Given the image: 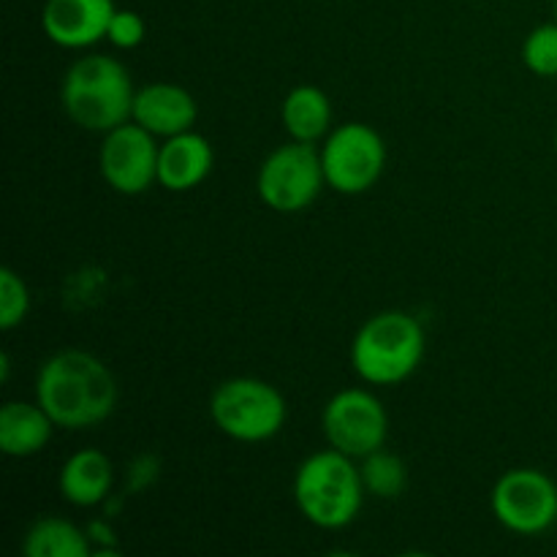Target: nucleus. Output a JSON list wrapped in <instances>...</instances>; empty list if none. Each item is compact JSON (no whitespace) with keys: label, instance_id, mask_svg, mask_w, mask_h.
Wrapping results in <instances>:
<instances>
[{"label":"nucleus","instance_id":"1","mask_svg":"<svg viewBox=\"0 0 557 557\" xmlns=\"http://www.w3.org/2000/svg\"><path fill=\"white\" fill-rule=\"evenodd\" d=\"M36 403L58 428L87 430L112 417L117 406V381L92 354L65 348L41 364Z\"/></svg>","mask_w":557,"mask_h":557},{"label":"nucleus","instance_id":"2","mask_svg":"<svg viewBox=\"0 0 557 557\" xmlns=\"http://www.w3.org/2000/svg\"><path fill=\"white\" fill-rule=\"evenodd\" d=\"M134 79L120 60L109 54L79 58L63 76L60 103L74 125L109 134L134 114Z\"/></svg>","mask_w":557,"mask_h":557},{"label":"nucleus","instance_id":"3","mask_svg":"<svg viewBox=\"0 0 557 557\" xmlns=\"http://www.w3.org/2000/svg\"><path fill=\"white\" fill-rule=\"evenodd\" d=\"M362 473L354 457L337 449L310 455L294 476V500L305 520L324 531H341L357 520L364 500Z\"/></svg>","mask_w":557,"mask_h":557},{"label":"nucleus","instance_id":"4","mask_svg":"<svg viewBox=\"0 0 557 557\" xmlns=\"http://www.w3.org/2000/svg\"><path fill=\"white\" fill-rule=\"evenodd\" d=\"M424 330L411 313L384 310L362 324L351 343V364L373 386H395L422 364Z\"/></svg>","mask_w":557,"mask_h":557},{"label":"nucleus","instance_id":"5","mask_svg":"<svg viewBox=\"0 0 557 557\" xmlns=\"http://www.w3.org/2000/svg\"><path fill=\"white\" fill-rule=\"evenodd\" d=\"M210 417L215 428L239 444L275 438L288 417L286 397L272 384L250 375L228 379L212 392Z\"/></svg>","mask_w":557,"mask_h":557},{"label":"nucleus","instance_id":"6","mask_svg":"<svg viewBox=\"0 0 557 557\" xmlns=\"http://www.w3.org/2000/svg\"><path fill=\"white\" fill-rule=\"evenodd\" d=\"M326 185L321 150H315L310 141H288L272 150L267 161L261 163L259 188L261 201L270 210L283 215H297L305 212L321 196Z\"/></svg>","mask_w":557,"mask_h":557},{"label":"nucleus","instance_id":"7","mask_svg":"<svg viewBox=\"0 0 557 557\" xmlns=\"http://www.w3.org/2000/svg\"><path fill=\"white\" fill-rule=\"evenodd\" d=\"M326 185L337 194L359 196L373 188L386 166V145L375 128L346 123L326 134L321 147Z\"/></svg>","mask_w":557,"mask_h":557},{"label":"nucleus","instance_id":"8","mask_svg":"<svg viewBox=\"0 0 557 557\" xmlns=\"http://www.w3.org/2000/svg\"><path fill=\"white\" fill-rule=\"evenodd\" d=\"M490 506L506 531L539 536L557 522V484L539 468H515L495 482Z\"/></svg>","mask_w":557,"mask_h":557},{"label":"nucleus","instance_id":"9","mask_svg":"<svg viewBox=\"0 0 557 557\" xmlns=\"http://www.w3.org/2000/svg\"><path fill=\"white\" fill-rule=\"evenodd\" d=\"M321 428L332 449L362 460L384 449L386 435H389V417L373 392L343 389L326 403Z\"/></svg>","mask_w":557,"mask_h":557},{"label":"nucleus","instance_id":"10","mask_svg":"<svg viewBox=\"0 0 557 557\" xmlns=\"http://www.w3.org/2000/svg\"><path fill=\"white\" fill-rule=\"evenodd\" d=\"M158 150L161 145L156 136L139 123L117 125L103 134L101 152H98V169L103 183L123 196L147 194L158 183Z\"/></svg>","mask_w":557,"mask_h":557},{"label":"nucleus","instance_id":"11","mask_svg":"<svg viewBox=\"0 0 557 557\" xmlns=\"http://www.w3.org/2000/svg\"><path fill=\"white\" fill-rule=\"evenodd\" d=\"M114 11V0H47L41 27L58 47L85 49L107 38Z\"/></svg>","mask_w":557,"mask_h":557},{"label":"nucleus","instance_id":"12","mask_svg":"<svg viewBox=\"0 0 557 557\" xmlns=\"http://www.w3.org/2000/svg\"><path fill=\"white\" fill-rule=\"evenodd\" d=\"M196 117H199V103L185 87L172 85V82H152L136 90L131 120L150 131L152 136L169 139V136L183 134L194 128Z\"/></svg>","mask_w":557,"mask_h":557},{"label":"nucleus","instance_id":"13","mask_svg":"<svg viewBox=\"0 0 557 557\" xmlns=\"http://www.w3.org/2000/svg\"><path fill=\"white\" fill-rule=\"evenodd\" d=\"M215 166V150L207 136L196 134L194 128L177 136H169L158 150V185L174 194L194 190L210 177Z\"/></svg>","mask_w":557,"mask_h":557},{"label":"nucleus","instance_id":"14","mask_svg":"<svg viewBox=\"0 0 557 557\" xmlns=\"http://www.w3.org/2000/svg\"><path fill=\"white\" fill-rule=\"evenodd\" d=\"M114 482L112 460L101 449H79L63 462L58 476L60 495L79 509L103 504Z\"/></svg>","mask_w":557,"mask_h":557},{"label":"nucleus","instance_id":"15","mask_svg":"<svg viewBox=\"0 0 557 557\" xmlns=\"http://www.w3.org/2000/svg\"><path fill=\"white\" fill-rule=\"evenodd\" d=\"M54 428L38 403H5L0 408V449L9 457H33L49 444Z\"/></svg>","mask_w":557,"mask_h":557},{"label":"nucleus","instance_id":"16","mask_svg":"<svg viewBox=\"0 0 557 557\" xmlns=\"http://www.w3.org/2000/svg\"><path fill=\"white\" fill-rule=\"evenodd\" d=\"M283 128L294 141H319L326 139L332 125V103L321 87L299 85L283 98L281 107Z\"/></svg>","mask_w":557,"mask_h":557},{"label":"nucleus","instance_id":"17","mask_svg":"<svg viewBox=\"0 0 557 557\" xmlns=\"http://www.w3.org/2000/svg\"><path fill=\"white\" fill-rule=\"evenodd\" d=\"M22 553L27 557H87L90 536L63 517H41L25 533Z\"/></svg>","mask_w":557,"mask_h":557},{"label":"nucleus","instance_id":"18","mask_svg":"<svg viewBox=\"0 0 557 557\" xmlns=\"http://www.w3.org/2000/svg\"><path fill=\"white\" fill-rule=\"evenodd\" d=\"M359 473H362L364 493L373 495V498H384V500L397 498L408 484L406 462H403L397 455H392V451H384V449L362 457Z\"/></svg>","mask_w":557,"mask_h":557},{"label":"nucleus","instance_id":"19","mask_svg":"<svg viewBox=\"0 0 557 557\" xmlns=\"http://www.w3.org/2000/svg\"><path fill=\"white\" fill-rule=\"evenodd\" d=\"M522 63L536 76H557V22H547L528 33L522 44Z\"/></svg>","mask_w":557,"mask_h":557},{"label":"nucleus","instance_id":"20","mask_svg":"<svg viewBox=\"0 0 557 557\" xmlns=\"http://www.w3.org/2000/svg\"><path fill=\"white\" fill-rule=\"evenodd\" d=\"M30 313V292L11 267L0 270V330L11 332Z\"/></svg>","mask_w":557,"mask_h":557},{"label":"nucleus","instance_id":"21","mask_svg":"<svg viewBox=\"0 0 557 557\" xmlns=\"http://www.w3.org/2000/svg\"><path fill=\"white\" fill-rule=\"evenodd\" d=\"M147 36V25L136 11L128 9H117L114 11L112 22H109L107 38L114 44L117 49H136Z\"/></svg>","mask_w":557,"mask_h":557},{"label":"nucleus","instance_id":"22","mask_svg":"<svg viewBox=\"0 0 557 557\" xmlns=\"http://www.w3.org/2000/svg\"><path fill=\"white\" fill-rule=\"evenodd\" d=\"M555 152H557V131H555Z\"/></svg>","mask_w":557,"mask_h":557},{"label":"nucleus","instance_id":"23","mask_svg":"<svg viewBox=\"0 0 557 557\" xmlns=\"http://www.w3.org/2000/svg\"><path fill=\"white\" fill-rule=\"evenodd\" d=\"M555 22H557V0H555Z\"/></svg>","mask_w":557,"mask_h":557}]
</instances>
